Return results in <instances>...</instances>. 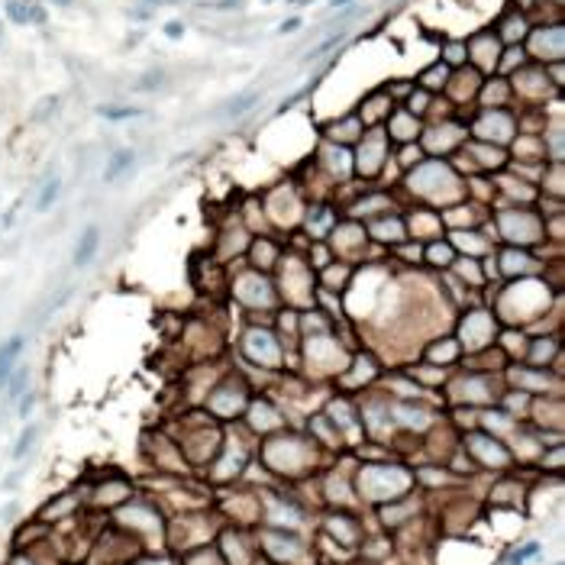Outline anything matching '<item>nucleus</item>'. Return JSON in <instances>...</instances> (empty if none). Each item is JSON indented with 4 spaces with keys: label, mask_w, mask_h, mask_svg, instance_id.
Listing matches in <instances>:
<instances>
[{
    "label": "nucleus",
    "mask_w": 565,
    "mask_h": 565,
    "mask_svg": "<svg viewBox=\"0 0 565 565\" xmlns=\"http://www.w3.org/2000/svg\"><path fill=\"white\" fill-rule=\"evenodd\" d=\"M411 187H413L417 194H423L426 201H436V204L446 201V197H442V191L449 194V201H456V197H459V178L452 175L449 168H446V165H439V162H430V165L413 168Z\"/></svg>",
    "instance_id": "f257e3e1"
},
{
    "label": "nucleus",
    "mask_w": 565,
    "mask_h": 565,
    "mask_svg": "<svg viewBox=\"0 0 565 565\" xmlns=\"http://www.w3.org/2000/svg\"><path fill=\"white\" fill-rule=\"evenodd\" d=\"M494 336H497V323H494V313H488V310H472L462 320V346L468 352L485 349Z\"/></svg>",
    "instance_id": "f03ea898"
},
{
    "label": "nucleus",
    "mask_w": 565,
    "mask_h": 565,
    "mask_svg": "<svg viewBox=\"0 0 565 565\" xmlns=\"http://www.w3.org/2000/svg\"><path fill=\"white\" fill-rule=\"evenodd\" d=\"M242 349H246L249 359H256V362H262V365H278L281 362V349H278V342H275V336H271L268 330H249Z\"/></svg>",
    "instance_id": "7ed1b4c3"
},
{
    "label": "nucleus",
    "mask_w": 565,
    "mask_h": 565,
    "mask_svg": "<svg viewBox=\"0 0 565 565\" xmlns=\"http://www.w3.org/2000/svg\"><path fill=\"white\" fill-rule=\"evenodd\" d=\"M236 294H239V301L249 304V307H271V301H275L271 284L262 278V275H256V271H249V275H242V278L236 281Z\"/></svg>",
    "instance_id": "20e7f679"
},
{
    "label": "nucleus",
    "mask_w": 565,
    "mask_h": 565,
    "mask_svg": "<svg viewBox=\"0 0 565 565\" xmlns=\"http://www.w3.org/2000/svg\"><path fill=\"white\" fill-rule=\"evenodd\" d=\"M501 232L507 236V239L514 242H530V239H539L542 230L539 223H536V217H530V213H501Z\"/></svg>",
    "instance_id": "39448f33"
},
{
    "label": "nucleus",
    "mask_w": 565,
    "mask_h": 565,
    "mask_svg": "<svg viewBox=\"0 0 565 565\" xmlns=\"http://www.w3.org/2000/svg\"><path fill=\"white\" fill-rule=\"evenodd\" d=\"M387 481H391V485H407V472H401V468H365L362 472V491L368 497L391 494V491H387Z\"/></svg>",
    "instance_id": "423d86ee"
},
{
    "label": "nucleus",
    "mask_w": 565,
    "mask_h": 565,
    "mask_svg": "<svg viewBox=\"0 0 565 565\" xmlns=\"http://www.w3.org/2000/svg\"><path fill=\"white\" fill-rule=\"evenodd\" d=\"M385 155H387V146H385V136H368L359 149V175L365 178H375L378 168L385 165Z\"/></svg>",
    "instance_id": "0eeeda50"
},
{
    "label": "nucleus",
    "mask_w": 565,
    "mask_h": 565,
    "mask_svg": "<svg viewBox=\"0 0 565 565\" xmlns=\"http://www.w3.org/2000/svg\"><path fill=\"white\" fill-rule=\"evenodd\" d=\"M468 449L478 456V462H485V465H507L511 462V452L504 449L501 442H494L491 436H485V433H472L468 436Z\"/></svg>",
    "instance_id": "6e6552de"
},
{
    "label": "nucleus",
    "mask_w": 565,
    "mask_h": 565,
    "mask_svg": "<svg viewBox=\"0 0 565 565\" xmlns=\"http://www.w3.org/2000/svg\"><path fill=\"white\" fill-rule=\"evenodd\" d=\"M291 278H284V294L294 297V304H310V291H313V275L304 268L301 262H291Z\"/></svg>",
    "instance_id": "1a4fd4ad"
},
{
    "label": "nucleus",
    "mask_w": 565,
    "mask_h": 565,
    "mask_svg": "<svg viewBox=\"0 0 565 565\" xmlns=\"http://www.w3.org/2000/svg\"><path fill=\"white\" fill-rule=\"evenodd\" d=\"M368 232H372L375 239H381V242H387V239L397 242V239H404V232H407V230H404V223L397 217H378V220L368 223Z\"/></svg>",
    "instance_id": "9d476101"
},
{
    "label": "nucleus",
    "mask_w": 565,
    "mask_h": 565,
    "mask_svg": "<svg viewBox=\"0 0 565 565\" xmlns=\"http://www.w3.org/2000/svg\"><path fill=\"white\" fill-rule=\"evenodd\" d=\"M23 336H13V339H7L3 346H0V387L7 385V378H10V372H13V365H16V359H20V352H23Z\"/></svg>",
    "instance_id": "9b49d317"
},
{
    "label": "nucleus",
    "mask_w": 565,
    "mask_h": 565,
    "mask_svg": "<svg viewBox=\"0 0 565 565\" xmlns=\"http://www.w3.org/2000/svg\"><path fill=\"white\" fill-rule=\"evenodd\" d=\"M210 407H213L217 413H223V417H230V413H236L242 407V391H236L232 385L220 387L217 394L210 397Z\"/></svg>",
    "instance_id": "f8f14e48"
},
{
    "label": "nucleus",
    "mask_w": 565,
    "mask_h": 565,
    "mask_svg": "<svg viewBox=\"0 0 565 565\" xmlns=\"http://www.w3.org/2000/svg\"><path fill=\"white\" fill-rule=\"evenodd\" d=\"M97 246H101V230H97V226H87V230L81 232V239H77L75 265H87L94 258V252H97Z\"/></svg>",
    "instance_id": "ddd939ff"
},
{
    "label": "nucleus",
    "mask_w": 565,
    "mask_h": 565,
    "mask_svg": "<svg viewBox=\"0 0 565 565\" xmlns=\"http://www.w3.org/2000/svg\"><path fill=\"white\" fill-rule=\"evenodd\" d=\"M459 359V342L456 339H439L433 342V346L426 349V362L433 365H452Z\"/></svg>",
    "instance_id": "4468645a"
},
{
    "label": "nucleus",
    "mask_w": 565,
    "mask_h": 565,
    "mask_svg": "<svg viewBox=\"0 0 565 565\" xmlns=\"http://www.w3.org/2000/svg\"><path fill=\"white\" fill-rule=\"evenodd\" d=\"M256 101H258V91H246L239 97H230L226 103L217 107V116H242L249 107H256Z\"/></svg>",
    "instance_id": "2eb2a0df"
},
{
    "label": "nucleus",
    "mask_w": 565,
    "mask_h": 565,
    "mask_svg": "<svg viewBox=\"0 0 565 565\" xmlns=\"http://www.w3.org/2000/svg\"><path fill=\"white\" fill-rule=\"evenodd\" d=\"M336 242H339V249H346V252H356V249H362L365 242V230L356 223H346L336 230Z\"/></svg>",
    "instance_id": "dca6fc26"
},
{
    "label": "nucleus",
    "mask_w": 565,
    "mask_h": 565,
    "mask_svg": "<svg viewBox=\"0 0 565 565\" xmlns=\"http://www.w3.org/2000/svg\"><path fill=\"white\" fill-rule=\"evenodd\" d=\"M132 162H136L132 149H120V152H113V158H110L107 171H103V181H116L126 168H132Z\"/></svg>",
    "instance_id": "f3484780"
},
{
    "label": "nucleus",
    "mask_w": 565,
    "mask_h": 565,
    "mask_svg": "<svg viewBox=\"0 0 565 565\" xmlns=\"http://www.w3.org/2000/svg\"><path fill=\"white\" fill-rule=\"evenodd\" d=\"M527 265H530V256L523 249H504V256H501L504 275H520V271H527Z\"/></svg>",
    "instance_id": "a211bd4d"
},
{
    "label": "nucleus",
    "mask_w": 565,
    "mask_h": 565,
    "mask_svg": "<svg viewBox=\"0 0 565 565\" xmlns=\"http://www.w3.org/2000/svg\"><path fill=\"white\" fill-rule=\"evenodd\" d=\"M462 387H465V394H468V401H488L491 397V385L485 378H478V375H475V378H465Z\"/></svg>",
    "instance_id": "6ab92c4d"
},
{
    "label": "nucleus",
    "mask_w": 565,
    "mask_h": 565,
    "mask_svg": "<svg viewBox=\"0 0 565 565\" xmlns=\"http://www.w3.org/2000/svg\"><path fill=\"white\" fill-rule=\"evenodd\" d=\"M527 356H530V362H533V365L549 362V359L556 356V342H552V339H539V342H533V346L527 349Z\"/></svg>",
    "instance_id": "aec40b11"
},
{
    "label": "nucleus",
    "mask_w": 565,
    "mask_h": 565,
    "mask_svg": "<svg viewBox=\"0 0 565 565\" xmlns=\"http://www.w3.org/2000/svg\"><path fill=\"white\" fill-rule=\"evenodd\" d=\"M58 191H62V181L58 178H49L46 187L39 191V201H36V210H49L55 201H58Z\"/></svg>",
    "instance_id": "412c9836"
},
{
    "label": "nucleus",
    "mask_w": 565,
    "mask_h": 565,
    "mask_svg": "<svg viewBox=\"0 0 565 565\" xmlns=\"http://www.w3.org/2000/svg\"><path fill=\"white\" fill-rule=\"evenodd\" d=\"M252 258H256V265H262V268H268L275 258H278V249L271 246L268 239H258L256 246H252Z\"/></svg>",
    "instance_id": "4be33fe9"
},
{
    "label": "nucleus",
    "mask_w": 565,
    "mask_h": 565,
    "mask_svg": "<svg viewBox=\"0 0 565 565\" xmlns=\"http://www.w3.org/2000/svg\"><path fill=\"white\" fill-rule=\"evenodd\" d=\"M7 16L13 23H32V3H26V0H7Z\"/></svg>",
    "instance_id": "5701e85b"
},
{
    "label": "nucleus",
    "mask_w": 565,
    "mask_h": 565,
    "mask_svg": "<svg viewBox=\"0 0 565 565\" xmlns=\"http://www.w3.org/2000/svg\"><path fill=\"white\" fill-rule=\"evenodd\" d=\"M426 258H430L433 265H449L452 258H456V252H452V246H449V242H442V239H439V242H433V246H430Z\"/></svg>",
    "instance_id": "b1692460"
},
{
    "label": "nucleus",
    "mask_w": 565,
    "mask_h": 565,
    "mask_svg": "<svg viewBox=\"0 0 565 565\" xmlns=\"http://www.w3.org/2000/svg\"><path fill=\"white\" fill-rule=\"evenodd\" d=\"M97 113L107 116V120H129V116H139V107H97Z\"/></svg>",
    "instance_id": "393cba45"
},
{
    "label": "nucleus",
    "mask_w": 565,
    "mask_h": 565,
    "mask_svg": "<svg viewBox=\"0 0 565 565\" xmlns=\"http://www.w3.org/2000/svg\"><path fill=\"white\" fill-rule=\"evenodd\" d=\"M36 433H39L36 426H26V430H23V436H20V442L13 446V459H23L26 452L32 449V442H36Z\"/></svg>",
    "instance_id": "a878e982"
},
{
    "label": "nucleus",
    "mask_w": 565,
    "mask_h": 565,
    "mask_svg": "<svg viewBox=\"0 0 565 565\" xmlns=\"http://www.w3.org/2000/svg\"><path fill=\"white\" fill-rule=\"evenodd\" d=\"M26 381H29V368H20V372H10V378H7L3 387H10V397H20V391L26 387Z\"/></svg>",
    "instance_id": "bb28decb"
},
{
    "label": "nucleus",
    "mask_w": 565,
    "mask_h": 565,
    "mask_svg": "<svg viewBox=\"0 0 565 565\" xmlns=\"http://www.w3.org/2000/svg\"><path fill=\"white\" fill-rule=\"evenodd\" d=\"M55 110H58V97H46V101H42L36 110H32V120H36V123H46V120L55 113Z\"/></svg>",
    "instance_id": "cd10ccee"
},
{
    "label": "nucleus",
    "mask_w": 565,
    "mask_h": 565,
    "mask_svg": "<svg viewBox=\"0 0 565 565\" xmlns=\"http://www.w3.org/2000/svg\"><path fill=\"white\" fill-rule=\"evenodd\" d=\"M536 552H539V542H527L523 549H517V552H514L511 559H507V565H523V562H527L530 556H536Z\"/></svg>",
    "instance_id": "c85d7f7f"
},
{
    "label": "nucleus",
    "mask_w": 565,
    "mask_h": 565,
    "mask_svg": "<svg viewBox=\"0 0 565 565\" xmlns=\"http://www.w3.org/2000/svg\"><path fill=\"white\" fill-rule=\"evenodd\" d=\"M514 375H517V381H523V385H530V387H546V385H549V378L533 375V372H514Z\"/></svg>",
    "instance_id": "c756f323"
},
{
    "label": "nucleus",
    "mask_w": 565,
    "mask_h": 565,
    "mask_svg": "<svg viewBox=\"0 0 565 565\" xmlns=\"http://www.w3.org/2000/svg\"><path fill=\"white\" fill-rule=\"evenodd\" d=\"M162 81H165V71H158V68H155V71H149V75L139 81V87H146V91H149V87H158Z\"/></svg>",
    "instance_id": "7c9ffc66"
},
{
    "label": "nucleus",
    "mask_w": 565,
    "mask_h": 565,
    "mask_svg": "<svg viewBox=\"0 0 565 565\" xmlns=\"http://www.w3.org/2000/svg\"><path fill=\"white\" fill-rule=\"evenodd\" d=\"M462 278H465V281H472V284H478V281H481V271H478V265L465 262V265H462Z\"/></svg>",
    "instance_id": "2f4dec72"
},
{
    "label": "nucleus",
    "mask_w": 565,
    "mask_h": 565,
    "mask_svg": "<svg viewBox=\"0 0 565 565\" xmlns=\"http://www.w3.org/2000/svg\"><path fill=\"white\" fill-rule=\"evenodd\" d=\"M204 7H213V10H236V7H242V0H217V3H204Z\"/></svg>",
    "instance_id": "473e14b6"
},
{
    "label": "nucleus",
    "mask_w": 565,
    "mask_h": 565,
    "mask_svg": "<svg viewBox=\"0 0 565 565\" xmlns=\"http://www.w3.org/2000/svg\"><path fill=\"white\" fill-rule=\"evenodd\" d=\"M552 194L562 197V168H552Z\"/></svg>",
    "instance_id": "72a5a7b5"
},
{
    "label": "nucleus",
    "mask_w": 565,
    "mask_h": 565,
    "mask_svg": "<svg viewBox=\"0 0 565 565\" xmlns=\"http://www.w3.org/2000/svg\"><path fill=\"white\" fill-rule=\"evenodd\" d=\"M165 32H168V36H171V39H181V36H184V26H181V23H178V20H171V23H168V26H165Z\"/></svg>",
    "instance_id": "f704fd0d"
},
{
    "label": "nucleus",
    "mask_w": 565,
    "mask_h": 565,
    "mask_svg": "<svg viewBox=\"0 0 565 565\" xmlns=\"http://www.w3.org/2000/svg\"><path fill=\"white\" fill-rule=\"evenodd\" d=\"M297 26H301V20H287V23L278 26V32H291V29H297Z\"/></svg>",
    "instance_id": "c9c22d12"
},
{
    "label": "nucleus",
    "mask_w": 565,
    "mask_h": 565,
    "mask_svg": "<svg viewBox=\"0 0 565 565\" xmlns=\"http://www.w3.org/2000/svg\"><path fill=\"white\" fill-rule=\"evenodd\" d=\"M29 407H32V394H29V397H23V404H20V413L26 417V413H29Z\"/></svg>",
    "instance_id": "e433bc0d"
},
{
    "label": "nucleus",
    "mask_w": 565,
    "mask_h": 565,
    "mask_svg": "<svg viewBox=\"0 0 565 565\" xmlns=\"http://www.w3.org/2000/svg\"><path fill=\"white\" fill-rule=\"evenodd\" d=\"M339 3H349V0H330V7H339Z\"/></svg>",
    "instance_id": "4c0bfd02"
},
{
    "label": "nucleus",
    "mask_w": 565,
    "mask_h": 565,
    "mask_svg": "<svg viewBox=\"0 0 565 565\" xmlns=\"http://www.w3.org/2000/svg\"><path fill=\"white\" fill-rule=\"evenodd\" d=\"M55 3H58V7H68V3H71V0H55Z\"/></svg>",
    "instance_id": "58836bf2"
}]
</instances>
